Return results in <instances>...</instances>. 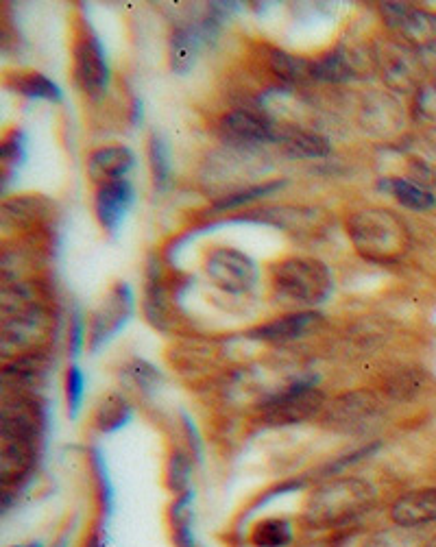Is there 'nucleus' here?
Masks as SVG:
<instances>
[{
	"label": "nucleus",
	"instance_id": "nucleus-3",
	"mask_svg": "<svg viewBox=\"0 0 436 547\" xmlns=\"http://www.w3.org/2000/svg\"><path fill=\"white\" fill-rule=\"evenodd\" d=\"M347 232L360 255L375 262H393L410 245V232L399 216L389 210L369 208L347 221Z\"/></svg>",
	"mask_w": 436,
	"mask_h": 547
},
{
	"label": "nucleus",
	"instance_id": "nucleus-27",
	"mask_svg": "<svg viewBox=\"0 0 436 547\" xmlns=\"http://www.w3.org/2000/svg\"><path fill=\"white\" fill-rule=\"evenodd\" d=\"M397 29L404 35V40L413 46H436V14H432V11L410 9Z\"/></svg>",
	"mask_w": 436,
	"mask_h": 547
},
{
	"label": "nucleus",
	"instance_id": "nucleus-20",
	"mask_svg": "<svg viewBox=\"0 0 436 547\" xmlns=\"http://www.w3.org/2000/svg\"><path fill=\"white\" fill-rule=\"evenodd\" d=\"M144 316L147 321L155 327V330L166 332L171 327V314H168V299H166V288L160 277L157 266L151 264L149 277H147V288H144Z\"/></svg>",
	"mask_w": 436,
	"mask_h": 547
},
{
	"label": "nucleus",
	"instance_id": "nucleus-24",
	"mask_svg": "<svg viewBox=\"0 0 436 547\" xmlns=\"http://www.w3.org/2000/svg\"><path fill=\"white\" fill-rule=\"evenodd\" d=\"M120 380H123L133 391H138L140 395H155L160 391L164 384V375L162 371L144 358H131L123 364L120 369Z\"/></svg>",
	"mask_w": 436,
	"mask_h": 547
},
{
	"label": "nucleus",
	"instance_id": "nucleus-35",
	"mask_svg": "<svg viewBox=\"0 0 436 547\" xmlns=\"http://www.w3.org/2000/svg\"><path fill=\"white\" fill-rule=\"evenodd\" d=\"M86 375L77 367V364H70L66 371V404H68V415L77 417L81 404H83V395H86Z\"/></svg>",
	"mask_w": 436,
	"mask_h": 547
},
{
	"label": "nucleus",
	"instance_id": "nucleus-21",
	"mask_svg": "<svg viewBox=\"0 0 436 547\" xmlns=\"http://www.w3.org/2000/svg\"><path fill=\"white\" fill-rule=\"evenodd\" d=\"M380 188L384 192H389L399 205H404V208L413 212H428L436 205L434 194L428 188H423L410 179H402V177L382 179Z\"/></svg>",
	"mask_w": 436,
	"mask_h": 547
},
{
	"label": "nucleus",
	"instance_id": "nucleus-19",
	"mask_svg": "<svg viewBox=\"0 0 436 547\" xmlns=\"http://www.w3.org/2000/svg\"><path fill=\"white\" fill-rule=\"evenodd\" d=\"M428 388V373L421 369H399L391 373L389 378L382 382L380 395L389 401H397V404H406V401L419 399Z\"/></svg>",
	"mask_w": 436,
	"mask_h": 547
},
{
	"label": "nucleus",
	"instance_id": "nucleus-26",
	"mask_svg": "<svg viewBox=\"0 0 436 547\" xmlns=\"http://www.w3.org/2000/svg\"><path fill=\"white\" fill-rule=\"evenodd\" d=\"M423 532L399 528L395 524L382 526L365 532V537L360 539L358 547H423L426 545Z\"/></svg>",
	"mask_w": 436,
	"mask_h": 547
},
{
	"label": "nucleus",
	"instance_id": "nucleus-4",
	"mask_svg": "<svg viewBox=\"0 0 436 547\" xmlns=\"http://www.w3.org/2000/svg\"><path fill=\"white\" fill-rule=\"evenodd\" d=\"M327 395L317 386V380L301 378L284 386L282 391L266 397L260 404V421L271 428H286V425L306 423L321 417L327 406Z\"/></svg>",
	"mask_w": 436,
	"mask_h": 547
},
{
	"label": "nucleus",
	"instance_id": "nucleus-10",
	"mask_svg": "<svg viewBox=\"0 0 436 547\" xmlns=\"http://www.w3.org/2000/svg\"><path fill=\"white\" fill-rule=\"evenodd\" d=\"M280 131L269 116L256 109H234L223 116L221 133L227 142L238 147H262V144H280Z\"/></svg>",
	"mask_w": 436,
	"mask_h": 547
},
{
	"label": "nucleus",
	"instance_id": "nucleus-32",
	"mask_svg": "<svg viewBox=\"0 0 436 547\" xmlns=\"http://www.w3.org/2000/svg\"><path fill=\"white\" fill-rule=\"evenodd\" d=\"M11 88L20 92L29 99H44V101H62V90L57 85L40 75V72H24V75H16L11 81Z\"/></svg>",
	"mask_w": 436,
	"mask_h": 547
},
{
	"label": "nucleus",
	"instance_id": "nucleus-38",
	"mask_svg": "<svg viewBox=\"0 0 436 547\" xmlns=\"http://www.w3.org/2000/svg\"><path fill=\"white\" fill-rule=\"evenodd\" d=\"M79 547H107V532H105V524L99 519L92 521L90 530H86L81 539Z\"/></svg>",
	"mask_w": 436,
	"mask_h": 547
},
{
	"label": "nucleus",
	"instance_id": "nucleus-17",
	"mask_svg": "<svg viewBox=\"0 0 436 547\" xmlns=\"http://www.w3.org/2000/svg\"><path fill=\"white\" fill-rule=\"evenodd\" d=\"M247 541L251 547H293L297 543L295 521L282 515L264 517L251 526Z\"/></svg>",
	"mask_w": 436,
	"mask_h": 547
},
{
	"label": "nucleus",
	"instance_id": "nucleus-30",
	"mask_svg": "<svg viewBox=\"0 0 436 547\" xmlns=\"http://www.w3.org/2000/svg\"><path fill=\"white\" fill-rule=\"evenodd\" d=\"M192 454H188L186 449L175 447L171 456L166 460V469H164V482L166 489L175 495H181L190 491V478H192Z\"/></svg>",
	"mask_w": 436,
	"mask_h": 547
},
{
	"label": "nucleus",
	"instance_id": "nucleus-41",
	"mask_svg": "<svg viewBox=\"0 0 436 547\" xmlns=\"http://www.w3.org/2000/svg\"><path fill=\"white\" fill-rule=\"evenodd\" d=\"M423 547H436V532L432 534V537L426 539V545H423Z\"/></svg>",
	"mask_w": 436,
	"mask_h": 547
},
{
	"label": "nucleus",
	"instance_id": "nucleus-8",
	"mask_svg": "<svg viewBox=\"0 0 436 547\" xmlns=\"http://www.w3.org/2000/svg\"><path fill=\"white\" fill-rule=\"evenodd\" d=\"M133 303L136 301H133L129 284L118 282L112 286L101 306L88 316V349L92 354L123 330L133 314Z\"/></svg>",
	"mask_w": 436,
	"mask_h": 547
},
{
	"label": "nucleus",
	"instance_id": "nucleus-5",
	"mask_svg": "<svg viewBox=\"0 0 436 547\" xmlns=\"http://www.w3.org/2000/svg\"><path fill=\"white\" fill-rule=\"evenodd\" d=\"M386 415L384 397L375 391H347L327 401L321 412L325 428L343 434H362L375 428Z\"/></svg>",
	"mask_w": 436,
	"mask_h": 547
},
{
	"label": "nucleus",
	"instance_id": "nucleus-29",
	"mask_svg": "<svg viewBox=\"0 0 436 547\" xmlns=\"http://www.w3.org/2000/svg\"><path fill=\"white\" fill-rule=\"evenodd\" d=\"M48 212H51V205L40 197H16L3 203L5 223L14 221L18 225H35L44 221Z\"/></svg>",
	"mask_w": 436,
	"mask_h": 547
},
{
	"label": "nucleus",
	"instance_id": "nucleus-25",
	"mask_svg": "<svg viewBox=\"0 0 436 547\" xmlns=\"http://www.w3.org/2000/svg\"><path fill=\"white\" fill-rule=\"evenodd\" d=\"M203 33L197 27H177L171 35V68L177 75H186L195 64Z\"/></svg>",
	"mask_w": 436,
	"mask_h": 547
},
{
	"label": "nucleus",
	"instance_id": "nucleus-18",
	"mask_svg": "<svg viewBox=\"0 0 436 547\" xmlns=\"http://www.w3.org/2000/svg\"><path fill=\"white\" fill-rule=\"evenodd\" d=\"M133 417V408L129 404L127 395H123L120 391H112L99 399V404L94 408L92 415V425L96 432L101 434H112L118 432L120 428H125V425L131 421Z\"/></svg>",
	"mask_w": 436,
	"mask_h": 547
},
{
	"label": "nucleus",
	"instance_id": "nucleus-9",
	"mask_svg": "<svg viewBox=\"0 0 436 547\" xmlns=\"http://www.w3.org/2000/svg\"><path fill=\"white\" fill-rule=\"evenodd\" d=\"M53 371V356L48 349L22 354L3 364V393L42 395Z\"/></svg>",
	"mask_w": 436,
	"mask_h": 547
},
{
	"label": "nucleus",
	"instance_id": "nucleus-34",
	"mask_svg": "<svg viewBox=\"0 0 436 547\" xmlns=\"http://www.w3.org/2000/svg\"><path fill=\"white\" fill-rule=\"evenodd\" d=\"M282 186H284V181H264V184H260V186H249L245 190L229 194V197H225V199H218L214 203V210L225 212V210L240 208V205H249L258 199L269 197V194H273L277 188H282Z\"/></svg>",
	"mask_w": 436,
	"mask_h": 547
},
{
	"label": "nucleus",
	"instance_id": "nucleus-13",
	"mask_svg": "<svg viewBox=\"0 0 436 547\" xmlns=\"http://www.w3.org/2000/svg\"><path fill=\"white\" fill-rule=\"evenodd\" d=\"M75 81L92 99L101 96L109 83L105 51L94 33H86L75 46Z\"/></svg>",
	"mask_w": 436,
	"mask_h": 547
},
{
	"label": "nucleus",
	"instance_id": "nucleus-36",
	"mask_svg": "<svg viewBox=\"0 0 436 547\" xmlns=\"http://www.w3.org/2000/svg\"><path fill=\"white\" fill-rule=\"evenodd\" d=\"M68 349L72 358H79L83 345H88V323L83 321L79 310L72 312L70 316V334H68Z\"/></svg>",
	"mask_w": 436,
	"mask_h": 547
},
{
	"label": "nucleus",
	"instance_id": "nucleus-39",
	"mask_svg": "<svg viewBox=\"0 0 436 547\" xmlns=\"http://www.w3.org/2000/svg\"><path fill=\"white\" fill-rule=\"evenodd\" d=\"M413 173H415V184L419 186H434L436 184V170L428 164H423V162H415L413 164Z\"/></svg>",
	"mask_w": 436,
	"mask_h": 547
},
{
	"label": "nucleus",
	"instance_id": "nucleus-1",
	"mask_svg": "<svg viewBox=\"0 0 436 547\" xmlns=\"http://www.w3.org/2000/svg\"><path fill=\"white\" fill-rule=\"evenodd\" d=\"M375 506L378 491L358 476H334L321 480L304 502L299 524L306 534L360 530Z\"/></svg>",
	"mask_w": 436,
	"mask_h": 547
},
{
	"label": "nucleus",
	"instance_id": "nucleus-31",
	"mask_svg": "<svg viewBox=\"0 0 436 547\" xmlns=\"http://www.w3.org/2000/svg\"><path fill=\"white\" fill-rule=\"evenodd\" d=\"M269 68L275 77L290 83H301V81L312 79V62L290 55L286 51H280V48H271Z\"/></svg>",
	"mask_w": 436,
	"mask_h": 547
},
{
	"label": "nucleus",
	"instance_id": "nucleus-12",
	"mask_svg": "<svg viewBox=\"0 0 436 547\" xmlns=\"http://www.w3.org/2000/svg\"><path fill=\"white\" fill-rule=\"evenodd\" d=\"M386 517L389 524L419 532L436 526V486H421L397 495Z\"/></svg>",
	"mask_w": 436,
	"mask_h": 547
},
{
	"label": "nucleus",
	"instance_id": "nucleus-37",
	"mask_svg": "<svg viewBox=\"0 0 436 547\" xmlns=\"http://www.w3.org/2000/svg\"><path fill=\"white\" fill-rule=\"evenodd\" d=\"M24 160V140L20 131H11L3 142V162L5 166H20Z\"/></svg>",
	"mask_w": 436,
	"mask_h": 547
},
{
	"label": "nucleus",
	"instance_id": "nucleus-7",
	"mask_svg": "<svg viewBox=\"0 0 436 547\" xmlns=\"http://www.w3.org/2000/svg\"><path fill=\"white\" fill-rule=\"evenodd\" d=\"M205 273L227 295H245L260 279L258 264L245 251L232 247L214 249L205 260Z\"/></svg>",
	"mask_w": 436,
	"mask_h": 547
},
{
	"label": "nucleus",
	"instance_id": "nucleus-14",
	"mask_svg": "<svg viewBox=\"0 0 436 547\" xmlns=\"http://www.w3.org/2000/svg\"><path fill=\"white\" fill-rule=\"evenodd\" d=\"M133 199H136V192H133V186L125 177L107 181V184H101L96 188L94 210L101 227L107 229L109 234H116L125 214L133 205Z\"/></svg>",
	"mask_w": 436,
	"mask_h": 547
},
{
	"label": "nucleus",
	"instance_id": "nucleus-2",
	"mask_svg": "<svg viewBox=\"0 0 436 547\" xmlns=\"http://www.w3.org/2000/svg\"><path fill=\"white\" fill-rule=\"evenodd\" d=\"M271 286L280 301L293 303L299 310H308L321 306L332 297L334 277L321 260L293 255V258L273 264Z\"/></svg>",
	"mask_w": 436,
	"mask_h": 547
},
{
	"label": "nucleus",
	"instance_id": "nucleus-33",
	"mask_svg": "<svg viewBox=\"0 0 436 547\" xmlns=\"http://www.w3.org/2000/svg\"><path fill=\"white\" fill-rule=\"evenodd\" d=\"M149 162H151V175H153V184L157 190H166L168 184H171V175H173V166H171V151L164 144L160 136H151L149 140Z\"/></svg>",
	"mask_w": 436,
	"mask_h": 547
},
{
	"label": "nucleus",
	"instance_id": "nucleus-28",
	"mask_svg": "<svg viewBox=\"0 0 436 547\" xmlns=\"http://www.w3.org/2000/svg\"><path fill=\"white\" fill-rule=\"evenodd\" d=\"M280 144H284L286 153L293 157H325L332 151L330 142L319 136V133L301 129H282Z\"/></svg>",
	"mask_w": 436,
	"mask_h": 547
},
{
	"label": "nucleus",
	"instance_id": "nucleus-22",
	"mask_svg": "<svg viewBox=\"0 0 436 547\" xmlns=\"http://www.w3.org/2000/svg\"><path fill=\"white\" fill-rule=\"evenodd\" d=\"M90 473L94 482V502H96V519L107 524V519L114 513V489L107 476V465L99 447L90 449Z\"/></svg>",
	"mask_w": 436,
	"mask_h": 547
},
{
	"label": "nucleus",
	"instance_id": "nucleus-23",
	"mask_svg": "<svg viewBox=\"0 0 436 547\" xmlns=\"http://www.w3.org/2000/svg\"><path fill=\"white\" fill-rule=\"evenodd\" d=\"M356 77V64L343 46L321 55L312 62V79L327 83H343Z\"/></svg>",
	"mask_w": 436,
	"mask_h": 547
},
{
	"label": "nucleus",
	"instance_id": "nucleus-40",
	"mask_svg": "<svg viewBox=\"0 0 436 547\" xmlns=\"http://www.w3.org/2000/svg\"><path fill=\"white\" fill-rule=\"evenodd\" d=\"M70 530H64L59 537L51 543V547H70ZM11 547H42V543L38 541H31V543H22V545H11Z\"/></svg>",
	"mask_w": 436,
	"mask_h": 547
},
{
	"label": "nucleus",
	"instance_id": "nucleus-16",
	"mask_svg": "<svg viewBox=\"0 0 436 547\" xmlns=\"http://www.w3.org/2000/svg\"><path fill=\"white\" fill-rule=\"evenodd\" d=\"M192 500L195 493L186 491L181 495H175L171 506H168L166 521H168V534H171L173 547H199L195 537V513H192Z\"/></svg>",
	"mask_w": 436,
	"mask_h": 547
},
{
	"label": "nucleus",
	"instance_id": "nucleus-15",
	"mask_svg": "<svg viewBox=\"0 0 436 547\" xmlns=\"http://www.w3.org/2000/svg\"><path fill=\"white\" fill-rule=\"evenodd\" d=\"M136 164V155L127 147H105L88 157V177L96 186L123 179Z\"/></svg>",
	"mask_w": 436,
	"mask_h": 547
},
{
	"label": "nucleus",
	"instance_id": "nucleus-11",
	"mask_svg": "<svg viewBox=\"0 0 436 547\" xmlns=\"http://www.w3.org/2000/svg\"><path fill=\"white\" fill-rule=\"evenodd\" d=\"M323 316L314 310H295L269 323H260L256 327L247 330V338L256 340V343H269V345H290L297 340L306 338L321 325Z\"/></svg>",
	"mask_w": 436,
	"mask_h": 547
},
{
	"label": "nucleus",
	"instance_id": "nucleus-6",
	"mask_svg": "<svg viewBox=\"0 0 436 547\" xmlns=\"http://www.w3.org/2000/svg\"><path fill=\"white\" fill-rule=\"evenodd\" d=\"M48 430V404L42 395L3 393L0 436L31 445H44Z\"/></svg>",
	"mask_w": 436,
	"mask_h": 547
}]
</instances>
